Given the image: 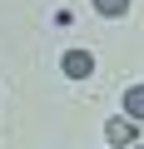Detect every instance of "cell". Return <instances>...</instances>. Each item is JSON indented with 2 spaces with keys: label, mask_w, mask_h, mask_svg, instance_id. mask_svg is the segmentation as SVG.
<instances>
[{
  "label": "cell",
  "mask_w": 144,
  "mask_h": 149,
  "mask_svg": "<svg viewBox=\"0 0 144 149\" xmlns=\"http://www.w3.org/2000/svg\"><path fill=\"white\" fill-rule=\"evenodd\" d=\"M95 10L114 20V15H124V10H129V0H95Z\"/></svg>",
  "instance_id": "4"
},
{
  "label": "cell",
  "mask_w": 144,
  "mask_h": 149,
  "mask_svg": "<svg viewBox=\"0 0 144 149\" xmlns=\"http://www.w3.org/2000/svg\"><path fill=\"white\" fill-rule=\"evenodd\" d=\"M124 114H129V119H139V114H144V90H139V85H129V90H124Z\"/></svg>",
  "instance_id": "3"
},
{
  "label": "cell",
  "mask_w": 144,
  "mask_h": 149,
  "mask_svg": "<svg viewBox=\"0 0 144 149\" xmlns=\"http://www.w3.org/2000/svg\"><path fill=\"white\" fill-rule=\"evenodd\" d=\"M104 139L114 149H124V144H139V129H134V119H109L104 124Z\"/></svg>",
  "instance_id": "1"
},
{
  "label": "cell",
  "mask_w": 144,
  "mask_h": 149,
  "mask_svg": "<svg viewBox=\"0 0 144 149\" xmlns=\"http://www.w3.org/2000/svg\"><path fill=\"white\" fill-rule=\"evenodd\" d=\"M129 149H139V144H129Z\"/></svg>",
  "instance_id": "5"
},
{
  "label": "cell",
  "mask_w": 144,
  "mask_h": 149,
  "mask_svg": "<svg viewBox=\"0 0 144 149\" xmlns=\"http://www.w3.org/2000/svg\"><path fill=\"white\" fill-rule=\"evenodd\" d=\"M65 74H70V80H90V74H95V55L90 50H70L65 55Z\"/></svg>",
  "instance_id": "2"
}]
</instances>
